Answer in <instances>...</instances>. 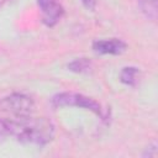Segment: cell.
<instances>
[{"label": "cell", "mask_w": 158, "mask_h": 158, "mask_svg": "<svg viewBox=\"0 0 158 158\" xmlns=\"http://www.w3.org/2000/svg\"><path fill=\"white\" fill-rule=\"evenodd\" d=\"M54 0H37V4H38V6H40V9H43V7H46L47 5H49L51 2H53Z\"/></svg>", "instance_id": "12"}, {"label": "cell", "mask_w": 158, "mask_h": 158, "mask_svg": "<svg viewBox=\"0 0 158 158\" xmlns=\"http://www.w3.org/2000/svg\"><path fill=\"white\" fill-rule=\"evenodd\" d=\"M81 4L84 5V7L86 10L94 11V9L96 6V0H81Z\"/></svg>", "instance_id": "11"}, {"label": "cell", "mask_w": 158, "mask_h": 158, "mask_svg": "<svg viewBox=\"0 0 158 158\" xmlns=\"http://www.w3.org/2000/svg\"><path fill=\"white\" fill-rule=\"evenodd\" d=\"M52 105L54 107H65V106L81 107V109H85V110L94 112L98 116H101V117L104 116L101 105L96 100H94L89 96H85L83 94H79V93L64 91V93L56 94L52 98Z\"/></svg>", "instance_id": "2"}, {"label": "cell", "mask_w": 158, "mask_h": 158, "mask_svg": "<svg viewBox=\"0 0 158 158\" xmlns=\"http://www.w3.org/2000/svg\"><path fill=\"white\" fill-rule=\"evenodd\" d=\"M7 136H10V130H9L7 121L0 118V142L5 141V138Z\"/></svg>", "instance_id": "9"}, {"label": "cell", "mask_w": 158, "mask_h": 158, "mask_svg": "<svg viewBox=\"0 0 158 158\" xmlns=\"http://www.w3.org/2000/svg\"><path fill=\"white\" fill-rule=\"evenodd\" d=\"M10 135L22 143L44 146L54 137V126L46 117H33L32 115L6 120Z\"/></svg>", "instance_id": "1"}, {"label": "cell", "mask_w": 158, "mask_h": 158, "mask_svg": "<svg viewBox=\"0 0 158 158\" xmlns=\"http://www.w3.org/2000/svg\"><path fill=\"white\" fill-rule=\"evenodd\" d=\"M93 68L91 62L88 58H77L68 64V69L74 73H89Z\"/></svg>", "instance_id": "8"}, {"label": "cell", "mask_w": 158, "mask_h": 158, "mask_svg": "<svg viewBox=\"0 0 158 158\" xmlns=\"http://www.w3.org/2000/svg\"><path fill=\"white\" fill-rule=\"evenodd\" d=\"M41 12H42V22L48 27H53L62 19L64 10H63L62 5L54 0L53 2L47 5L46 7L41 9Z\"/></svg>", "instance_id": "5"}, {"label": "cell", "mask_w": 158, "mask_h": 158, "mask_svg": "<svg viewBox=\"0 0 158 158\" xmlns=\"http://www.w3.org/2000/svg\"><path fill=\"white\" fill-rule=\"evenodd\" d=\"M156 154H157V146L152 144L146 148V151L142 153V157H156Z\"/></svg>", "instance_id": "10"}, {"label": "cell", "mask_w": 158, "mask_h": 158, "mask_svg": "<svg viewBox=\"0 0 158 158\" xmlns=\"http://www.w3.org/2000/svg\"><path fill=\"white\" fill-rule=\"evenodd\" d=\"M137 4L142 11V14L154 21L157 19V12H158V0H137Z\"/></svg>", "instance_id": "7"}, {"label": "cell", "mask_w": 158, "mask_h": 158, "mask_svg": "<svg viewBox=\"0 0 158 158\" xmlns=\"http://www.w3.org/2000/svg\"><path fill=\"white\" fill-rule=\"evenodd\" d=\"M2 1H4V0H0V5H1V4H2Z\"/></svg>", "instance_id": "13"}, {"label": "cell", "mask_w": 158, "mask_h": 158, "mask_svg": "<svg viewBox=\"0 0 158 158\" xmlns=\"http://www.w3.org/2000/svg\"><path fill=\"white\" fill-rule=\"evenodd\" d=\"M91 47L94 52L98 54L117 56L126 51L127 44L120 38H109V40H95Z\"/></svg>", "instance_id": "4"}, {"label": "cell", "mask_w": 158, "mask_h": 158, "mask_svg": "<svg viewBox=\"0 0 158 158\" xmlns=\"http://www.w3.org/2000/svg\"><path fill=\"white\" fill-rule=\"evenodd\" d=\"M138 78H139V69L136 67H125L120 73L121 83L128 86H135L138 81Z\"/></svg>", "instance_id": "6"}, {"label": "cell", "mask_w": 158, "mask_h": 158, "mask_svg": "<svg viewBox=\"0 0 158 158\" xmlns=\"http://www.w3.org/2000/svg\"><path fill=\"white\" fill-rule=\"evenodd\" d=\"M33 109H35L33 100L25 94L15 93L0 99V110L12 115L14 117L32 115Z\"/></svg>", "instance_id": "3"}]
</instances>
